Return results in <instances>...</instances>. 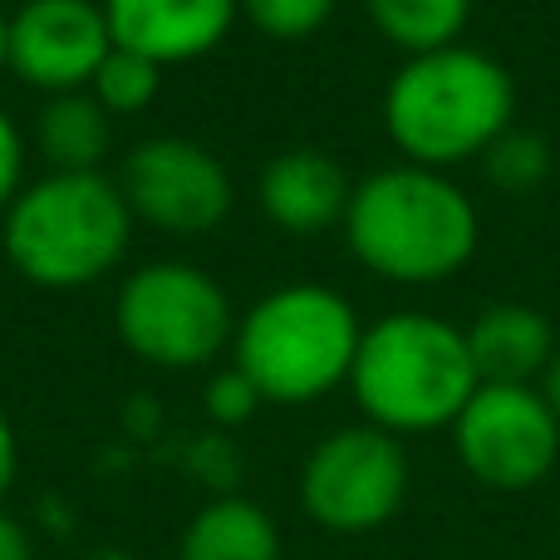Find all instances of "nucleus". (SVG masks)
Segmentation results:
<instances>
[{"label": "nucleus", "mask_w": 560, "mask_h": 560, "mask_svg": "<svg viewBox=\"0 0 560 560\" xmlns=\"http://www.w3.org/2000/svg\"><path fill=\"white\" fill-rule=\"evenodd\" d=\"M463 467L492 492H532L560 463V423L541 388L482 384L453 423Z\"/></svg>", "instance_id": "8"}, {"label": "nucleus", "mask_w": 560, "mask_h": 560, "mask_svg": "<svg viewBox=\"0 0 560 560\" xmlns=\"http://www.w3.org/2000/svg\"><path fill=\"white\" fill-rule=\"evenodd\" d=\"M516 84L502 59L472 45L413 55L384 89V128L394 148L418 167L482 158L512 128Z\"/></svg>", "instance_id": "2"}, {"label": "nucleus", "mask_w": 560, "mask_h": 560, "mask_svg": "<svg viewBox=\"0 0 560 560\" xmlns=\"http://www.w3.org/2000/svg\"><path fill=\"white\" fill-rule=\"evenodd\" d=\"M133 222H148L167 236H207L232 212V177L222 158L197 138H148L124 158L118 173Z\"/></svg>", "instance_id": "9"}, {"label": "nucleus", "mask_w": 560, "mask_h": 560, "mask_svg": "<svg viewBox=\"0 0 560 560\" xmlns=\"http://www.w3.org/2000/svg\"><path fill=\"white\" fill-rule=\"evenodd\" d=\"M364 10L378 35L413 59L457 45L472 15V0H364Z\"/></svg>", "instance_id": "16"}, {"label": "nucleus", "mask_w": 560, "mask_h": 560, "mask_svg": "<svg viewBox=\"0 0 560 560\" xmlns=\"http://www.w3.org/2000/svg\"><path fill=\"white\" fill-rule=\"evenodd\" d=\"M541 398L551 404V413H556V423H560V349H556V359H551V369L541 374Z\"/></svg>", "instance_id": "24"}, {"label": "nucleus", "mask_w": 560, "mask_h": 560, "mask_svg": "<svg viewBox=\"0 0 560 560\" xmlns=\"http://www.w3.org/2000/svg\"><path fill=\"white\" fill-rule=\"evenodd\" d=\"M133 212L104 173H49L5 207L0 242L25 280L45 290L94 285L124 261Z\"/></svg>", "instance_id": "4"}, {"label": "nucleus", "mask_w": 560, "mask_h": 560, "mask_svg": "<svg viewBox=\"0 0 560 560\" xmlns=\"http://www.w3.org/2000/svg\"><path fill=\"white\" fill-rule=\"evenodd\" d=\"M0 69H10V15L0 10Z\"/></svg>", "instance_id": "25"}, {"label": "nucleus", "mask_w": 560, "mask_h": 560, "mask_svg": "<svg viewBox=\"0 0 560 560\" xmlns=\"http://www.w3.org/2000/svg\"><path fill=\"white\" fill-rule=\"evenodd\" d=\"M158 89H163V65L114 45V55L98 65L89 94H94L98 104L108 108V118H114V114H138V108H148L158 98Z\"/></svg>", "instance_id": "18"}, {"label": "nucleus", "mask_w": 560, "mask_h": 560, "mask_svg": "<svg viewBox=\"0 0 560 560\" xmlns=\"http://www.w3.org/2000/svg\"><path fill=\"white\" fill-rule=\"evenodd\" d=\"M118 49L153 65H183L217 49L242 15V0H98Z\"/></svg>", "instance_id": "11"}, {"label": "nucleus", "mask_w": 560, "mask_h": 560, "mask_svg": "<svg viewBox=\"0 0 560 560\" xmlns=\"http://www.w3.org/2000/svg\"><path fill=\"white\" fill-rule=\"evenodd\" d=\"M114 325L118 339L148 364L197 369L232 345V300L197 266L158 261L124 280Z\"/></svg>", "instance_id": "6"}, {"label": "nucleus", "mask_w": 560, "mask_h": 560, "mask_svg": "<svg viewBox=\"0 0 560 560\" xmlns=\"http://www.w3.org/2000/svg\"><path fill=\"white\" fill-rule=\"evenodd\" d=\"M0 560H35L30 532H25V526H20L10 512H0Z\"/></svg>", "instance_id": "22"}, {"label": "nucleus", "mask_w": 560, "mask_h": 560, "mask_svg": "<svg viewBox=\"0 0 560 560\" xmlns=\"http://www.w3.org/2000/svg\"><path fill=\"white\" fill-rule=\"evenodd\" d=\"M177 560H280L271 512L246 497H217L187 522Z\"/></svg>", "instance_id": "14"}, {"label": "nucleus", "mask_w": 560, "mask_h": 560, "mask_svg": "<svg viewBox=\"0 0 560 560\" xmlns=\"http://www.w3.org/2000/svg\"><path fill=\"white\" fill-rule=\"evenodd\" d=\"M261 404H266V398L256 394V384L236 364L222 369V374L207 384V413H212V423H222V428L246 423V418H252Z\"/></svg>", "instance_id": "20"}, {"label": "nucleus", "mask_w": 560, "mask_h": 560, "mask_svg": "<svg viewBox=\"0 0 560 560\" xmlns=\"http://www.w3.org/2000/svg\"><path fill=\"white\" fill-rule=\"evenodd\" d=\"M15 467H20V443H15V428H10V418L0 413V497H5L10 482H15Z\"/></svg>", "instance_id": "23"}, {"label": "nucleus", "mask_w": 560, "mask_h": 560, "mask_svg": "<svg viewBox=\"0 0 560 560\" xmlns=\"http://www.w3.org/2000/svg\"><path fill=\"white\" fill-rule=\"evenodd\" d=\"M482 173L497 192L522 197L551 177V143L541 133H526V128H506L492 148L482 153Z\"/></svg>", "instance_id": "17"}, {"label": "nucleus", "mask_w": 560, "mask_h": 560, "mask_svg": "<svg viewBox=\"0 0 560 560\" xmlns=\"http://www.w3.org/2000/svg\"><path fill=\"white\" fill-rule=\"evenodd\" d=\"M108 108L89 89L55 94L39 114V153L55 163V173H98L108 153Z\"/></svg>", "instance_id": "15"}, {"label": "nucleus", "mask_w": 560, "mask_h": 560, "mask_svg": "<svg viewBox=\"0 0 560 560\" xmlns=\"http://www.w3.org/2000/svg\"><path fill=\"white\" fill-rule=\"evenodd\" d=\"M242 15L266 39H310L335 15V0H242Z\"/></svg>", "instance_id": "19"}, {"label": "nucleus", "mask_w": 560, "mask_h": 560, "mask_svg": "<svg viewBox=\"0 0 560 560\" xmlns=\"http://www.w3.org/2000/svg\"><path fill=\"white\" fill-rule=\"evenodd\" d=\"M345 236L359 266L394 285H438L477 252V207L453 177L418 163L378 167L354 183Z\"/></svg>", "instance_id": "1"}, {"label": "nucleus", "mask_w": 560, "mask_h": 560, "mask_svg": "<svg viewBox=\"0 0 560 560\" xmlns=\"http://www.w3.org/2000/svg\"><path fill=\"white\" fill-rule=\"evenodd\" d=\"M408 497V453L404 438L374 423L339 428L319 438L300 467V506L315 526L335 536L378 532L398 516Z\"/></svg>", "instance_id": "7"}, {"label": "nucleus", "mask_w": 560, "mask_h": 560, "mask_svg": "<svg viewBox=\"0 0 560 560\" xmlns=\"http://www.w3.org/2000/svg\"><path fill=\"white\" fill-rule=\"evenodd\" d=\"M359 325L354 305L329 285H280L242 315L232 335L236 369L266 404H315L349 384Z\"/></svg>", "instance_id": "5"}, {"label": "nucleus", "mask_w": 560, "mask_h": 560, "mask_svg": "<svg viewBox=\"0 0 560 560\" xmlns=\"http://www.w3.org/2000/svg\"><path fill=\"white\" fill-rule=\"evenodd\" d=\"M359 413L394 438L453 428L482 388L467 335L438 315H388L364 329L349 369Z\"/></svg>", "instance_id": "3"}, {"label": "nucleus", "mask_w": 560, "mask_h": 560, "mask_svg": "<svg viewBox=\"0 0 560 560\" xmlns=\"http://www.w3.org/2000/svg\"><path fill=\"white\" fill-rule=\"evenodd\" d=\"M463 335H467V349H472V364L482 384H532L556 359L551 319L532 305H512V300L482 310Z\"/></svg>", "instance_id": "13"}, {"label": "nucleus", "mask_w": 560, "mask_h": 560, "mask_svg": "<svg viewBox=\"0 0 560 560\" xmlns=\"http://www.w3.org/2000/svg\"><path fill=\"white\" fill-rule=\"evenodd\" d=\"M261 212L271 217L280 232L290 236H319L335 222H345L354 183L345 177V167L319 148H290V153L271 158L261 167Z\"/></svg>", "instance_id": "12"}, {"label": "nucleus", "mask_w": 560, "mask_h": 560, "mask_svg": "<svg viewBox=\"0 0 560 560\" xmlns=\"http://www.w3.org/2000/svg\"><path fill=\"white\" fill-rule=\"evenodd\" d=\"M25 187V138H20L15 118L0 108V207H10Z\"/></svg>", "instance_id": "21"}, {"label": "nucleus", "mask_w": 560, "mask_h": 560, "mask_svg": "<svg viewBox=\"0 0 560 560\" xmlns=\"http://www.w3.org/2000/svg\"><path fill=\"white\" fill-rule=\"evenodd\" d=\"M114 55L104 5L94 0H25L10 15V69L39 94H79Z\"/></svg>", "instance_id": "10"}]
</instances>
